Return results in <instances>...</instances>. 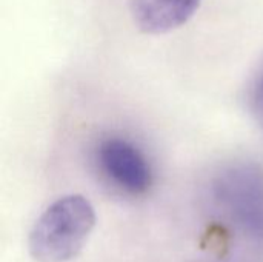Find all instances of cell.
<instances>
[{
  "label": "cell",
  "mask_w": 263,
  "mask_h": 262,
  "mask_svg": "<svg viewBox=\"0 0 263 262\" xmlns=\"http://www.w3.org/2000/svg\"><path fill=\"white\" fill-rule=\"evenodd\" d=\"M96 227V210L82 195L54 201L34 222L28 236L29 255L37 262H68L86 246Z\"/></svg>",
  "instance_id": "cell-1"
},
{
  "label": "cell",
  "mask_w": 263,
  "mask_h": 262,
  "mask_svg": "<svg viewBox=\"0 0 263 262\" xmlns=\"http://www.w3.org/2000/svg\"><path fill=\"white\" fill-rule=\"evenodd\" d=\"M202 0H128L136 28L149 36L168 34L188 23Z\"/></svg>",
  "instance_id": "cell-4"
},
{
  "label": "cell",
  "mask_w": 263,
  "mask_h": 262,
  "mask_svg": "<svg viewBox=\"0 0 263 262\" xmlns=\"http://www.w3.org/2000/svg\"><path fill=\"white\" fill-rule=\"evenodd\" d=\"M253 113L263 125V76L259 79L253 93Z\"/></svg>",
  "instance_id": "cell-5"
},
{
  "label": "cell",
  "mask_w": 263,
  "mask_h": 262,
  "mask_svg": "<svg viewBox=\"0 0 263 262\" xmlns=\"http://www.w3.org/2000/svg\"><path fill=\"white\" fill-rule=\"evenodd\" d=\"M222 213L245 235L263 239V173L257 167H234L214 182Z\"/></svg>",
  "instance_id": "cell-2"
},
{
  "label": "cell",
  "mask_w": 263,
  "mask_h": 262,
  "mask_svg": "<svg viewBox=\"0 0 263 262\" xmlns=\"http://www.w3.org/2000/svg\"><path fill=\"white\" fill-rule=\"evenodd\" d=\"M103 174L129 195H145L153 185V173L146 158L131 142L120 137L102 141L97 150Z\"/></svg>",
  "instance_id": "cell-3"
}]
</instances>
